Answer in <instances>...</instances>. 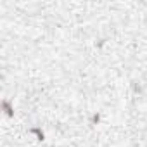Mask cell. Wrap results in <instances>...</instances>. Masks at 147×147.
Here are the masks:
<instances>
[{"label": "cell", "mask_w": 147, "mask_h": 147, "mask_svg": "<svg viewBox=\"0 0 147 147\" xmlns=\"http://www.w3.org/2000/svg\"><path fill=\"white\" fill-rule=\"evenodd\" d=\"M2 111L7 118H14V104L9 100V99H4L2 100Z\"/></svg>", "instance_id": "1"}, {"label": "cell", "mask_w": 147, "mask_h": 147, "mask_svg": "<svg viewBox=\"0 0 147 147\" xmlns=\"http://www.w3.org/2000/svg\"><path fill=\"white\" fill-rule=\"evenodd\" d=\"M30 133H31L38 142H43V140H45V131H43L40 126H31V128H30Z\"/></svg>", "instance_id": "2"}, {"label": "cell", "mask_w": 147, "mask_h": 147, "mask_svg": "<svg viewBox=\"0 0 147 147\" xmlns=\"http://www.w3.org/2000/svg\"><path fill=\"white\" fill-rule=\"evenodd\" d=\"M100 121H102V116H100V113H94L92 116H90V125H100Z\"/></svg>", "instance_id": "3"}, {"label": "cell", "mask_w": 147, "mask_h": 147, "mask_svg": "<svg viewBox=\"0 0 147 147\" xmlns=\"http://www.w3.org/2000/svg\"><path fill=\"white\" fill-rule=\"evenodd\" d=\"M131 90H133L135 94H142V92H144V87H142L138 82H133V83H131Z\"/></svg>", "instance_id": "4"}, {"label": "cell", "mask_w": 147, "mask_h": 147, "mask_svg": "<svg viewBox=\"0 0 147 147\" xmlns=\"http://www.w3.org/2000/svg\"><path fill=\"white\" fill-rule=\"evenodd\" d=\"M104 43H106V40H104V38H99V40L95 42V47H99V49H100V47H104Z\"/></svg>", "instance_id": "5"}]
</instances>
